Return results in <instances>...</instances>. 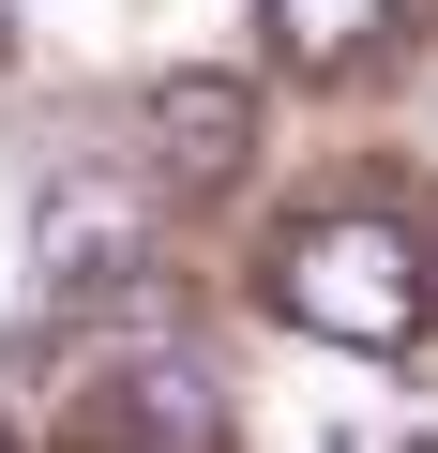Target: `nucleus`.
Segmentation results:
<instances>
[{
  "mask_svg": "<svg viewBox=\"0 0 438 453\" xmlns=\"http://www.w3.org/2000/svg\"><path fill=\"white\" fill-rule=\"evenodd\" d=\"M151 273H166V226H151L136 181H61V196L31 211V288H46L61 318H121Z\"/></svg>",
  "mask_w": 438,
  "mask_h": 453,
  "instance_id": "f03ea898",
  "label": "nucleus"
},
{
  "mask_svg": "<svg viewBox=\"0 0 438 453\" xmlns=\"http://www.w3.org/2000/svg\"><path fill=\"white\" fill-rule=\"evenodd\" d=\"M273 16V46L303 61V76H333V61H363L378 31H393V0H257Z\"/></svg>",
  "mask_w": 438,
  "mask_h": 453,
  "instance_id": "39448f33",
  "label": "nucleus"
},
{
  "mask_svg": "<svg viewBox=\"0 0 438 453\" xmlns=\"http://www.w3.org/2000/svg\"><path fill=\"white\" fill-rule=\"evenodd\" d=\"M0 46H16V0H0Z\"/></svg>",
  "mask_w": 438,
  "mask_h": 453,
  "instance_id": "423d86ee",
  "label": "nucleus"
},
{
  "mask_svg": "<svg viewBox=\"0 0 438 453\" xmlns=\"http://www.w3.org/2000/svg\"><path fill=\"white\" fill-rule=\"evenodd\" d=\"M76 453H227V378L196 348H121L76 393Z\"/></svg>",
  "mask_w": 438,
  "mask_h": 453,
  "instance_id": "7ed1b4c3",
  "label": "nucleus"
},
{
  "mask_svg": "<svg viewBox=\"0 0 438 453\" xmlns=\"http://www.w3.org/2000/svg\"><path fill=\"white\" fill-rule=\"evenodd\" d=\"M0 453H16V438H0Z\"/></svg>",
  "mask_w": 438,
  "mask_h": 453,
  "instance_id": "0eeeda50",
  "label": "nucleus"
},
{
  "mask_svg": "<svg viewBox=\"0 0 438 453\" xmlns=\"http://www.w3.org/2000/svg\"><path fill=\"white\" fill-rule=\"evenodd\" d=\"M273 318L318 333V348L393 363V348H423V242L393 211H318V226L273 242Z\"/></svg>",
  "mask_w": 438,
  "mask_h": 453,
  "instance_id": "f257e3e1",
  "label": "nucleus"
},
{
  "mask_svg": "<svg viewBox=\"0 0 438 453\" xmlns=\"http://www.w3.org/2000/svg\"><path fill=\"white\" fill-rule=\"evenodd\" d=\"M242 151H257V91H242V76L181 61V76L151 91V166H166V181L211 196V181H242Z\"/></svg>",
  "mask_w": 438,
  "mask_h": 453,
  "instance_id": "20e7f679",
  "label": "nucleus"
}]
</instances>
